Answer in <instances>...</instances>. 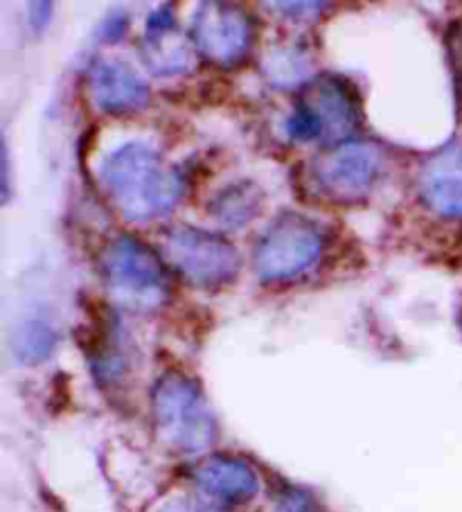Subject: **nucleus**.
Returning <instances> with one entry per match:
<instances>
[{"instance_id": "nucleus-1", "label": "nucleus", "mask_w": 462, "mask_h": 512, "mask_svg": "<svg viewBox=\"0 0 462 512\" xmlns=\"http://www.w3.org/2000/svg\"><path fill=\"white\" fill-rule=\"evenodd\" d=\"M104 192L127 222L149 224L170 215L183 194L181 174L158 149L140 140L115 147L100 165Z\"/></svg>"}, {"instance_id": "nucleus-2", "label": "nucleus", "mask_w": 462, "mask_h": 512, "mask_svg": "<svg viewBox=\"0 0 462 512\" xmlns=\"http://www.w3.org/2000/svg\"><path fill=\"white\" fill-rule=\"evenodd\" d=\"M156 431L167 447L181 454L208 452L217 438V420L194 379L167 373L151 393Z\"/></svg>"}, {"instance_id": "nucleus-3", "label": "nucleus", "mask_w": 462, "mask_h": 512, "mask_svg": "<svg viewBox=\"0 0 462 512\" xmlns=\"http://www.w3.org/2000/svg\"><path fill=\"white\" fill-rule=\"evenodd\" d=\"M109 296L129 312H154L167 298V276L158 255L138 237L120 235L102 255Z\"/></svg>"}, {"instance_id": "nucleus-4", "label": "nucleus", "mask_w": 462, "mask_h": 512, "mask_svg": "<svg viewBox=\"0 0 462 512\" xmlns=\"http://www.w3.org/2000/svg\"><path fill=\"white\" fill-rule=\"evenodd\" d=\"M323 233L312 219L289 213L266 228L255 249V271L264 282H284L302 276L323 255Z\"/></svg>"}, {"instance_id": "nucleus-5", "label": "nucleus", "mask_w": 462, "mask_h": 512, "mask_svg": "<svg viewBox=\"0 0 462 512\" xmlns=\"http://www.w3.org/2000/svg\"><path fill=\"white\" fill-rule=\"evenodd\" d=\"M165 258L194 287L215 289L233 282L239 271V253L224 237L203 228L179 226L167 233Z\"/></svg>"}, {"instance_id": "nucleus-6", "label": "nucleus", "mask_w": 462, "mask_h": 512, "mask_svg": "<svg viewBox=\"0 0 462 512\" xmlns=\"http://www.w3.org/2000/svg\"><path fill=\"white\" fill-rule=\"evenodd\" d=\"M381 149L366 140H348L321 154L312 165V174L327 197L354 201L368 194L379 179Z\"/></svg>"}, {"instance_id": "nucleus-7", "label": "nucleus", "mask_w": 462, "mask_h": 512, "mask_svg": "<svg viewBox=\"0 0 462 512\" xmlns=\"http://www.w3.org/2000/svg\"><path fill=\"white\" fill-rule=\"evenodd\" d=\"M190 37L199 55L219 66H235L246 57L253 39V23L239 7L203 3L192 16Z\"/></svg>"}, {"instance_id": "nucleus-8", "label": "nucleus", "mask_w": 462, "mask_h": 512, "mask_svg": "<svg viewBox=\"0 0 462 512\" xmlns=\"http://www.w3.org/2000/svg\"><path fill=\"white\" fill-rule=\"evenodd\" d=\"M172 7L165 5L149 16L140 41L142 61L154 75L170 77L190 73L197 64V48L192 37H185L176 25Z\"/></svg>"}, {"instance_id": "nucleus-9", "label": "nucleus", "mask_w": 462, "mask_h": 512, "mask_svg": "<svg viewBox=\"0 0 462 512\" xmlns=\"http://www.w3.org/2000/svg\"><path fill=\"white\" fill-rule=\"evenodd\" d=\"M93 104L102 113L124 116L147 107L149 88L136 68L118 57H100L88 73Z\"/></svg>"}, {"instance_id": "nucleus-10", "label": "nucleus", "mask_w": 462, "mask_h": 512, "mask_svg": "<svg viewBox=\"0 0 462 512\" xmlns=\"http://www.w3.org/2000/svg\"><path fill=\"white\" fill-rule=\"evenodd\" d=\"M194 485L210 506L235 508L253 501L260 492V476L242 458L212 456L192 474Z\"/></svg>"}, {"instance_id": "nucleus-11", "label": "nucleus", "mask_w": 462, "mask_h": 512, "mask_svg": "<svg viewBox=\"0 0 462 512\" xmlns=\"http://www.w3.org/2000/svg\"><path fill=\"white\" fill-rule=\"evenodd\" d=\"M321 129V143L336 147L348 143V136L359 125V109L348 86L339 79H316L307 84V93L300 100Z\"/></svg>"}, {"instance_id": "nucleus-12", "label": "nucleus", "mask_w": 462, "mask_h": 512, "mask_svg": "<svg viewBox=\"0 0 462 512\" xmlns=\"http://www.w3.org/2000/svg\"><path fill=\"white\" fill-rule=\"evenodd\" d=\"M420 192L433 213L462 217V143L431 156L420 174Z\"/></svg>"}, {"instance_id": "nucleus-13", "label": "nucleus", "mask_w": 462, "mask_h": 512, "mask_svg": "<svg viewBox=\"0 0 462 512\" xmlns=\"http://www.w3.org/2000/svg\"><path fill=\"white\" fill-rule=\"evenodd\" d=\"M262 70L273 86L293 88L305 84L309 79L312 59H309L307 50L298 46H280L266 52Z\"/></svg>"}, {"instance_id": "nucleus-14", "label": "nucleus", "mask_w": 462, "mask_h": 512, "mask_svg": "<svg viewBox=\"0 0 462 512\" xmlns=\"http://www.w3.org/2000/svg\"><path fill=\"white\" fill-rule=\"evenodd\" d=\"M57 346V332L48 321L28 319L16 328L12 337L14 355L25 366H39L48 361Z\"/></svg>"}, {"instance_id": "nucleus-15", "label": "nucleus", "mask_w": 462, "mask_h": 512, "mask_svg": "<svg viewBox=\"0 0 462 512\" xmlns=\"http://www.w3.org/2000/svg\"><path fill=\"white\" fill-rule=\"evenodd\" d=\"M262 197L253 185H233L230 190H224L215 201V219L221 226L242 228L257 215L260 210Z\"/></svg>"}, {"instance_id": "nucleus-16", "label": "nucleus", "mask_w": 462, "mask_h": 512, "mask_svg": "<svg viewBox=\"0 0 462 512\" xmlns=\"http://www.w3.org/2000/svg\"><path fill=\"white\" fill-rule=\"evenodd\" d=\"M269 7L271 10H284L280 14L291 16V19H300V21L312 19V16H318L321 10H325L323 3H271Z\"/></svg>"}, {"instance_id": "nucleus-17", "label": "nucleus", "mask_w": 462, "mask_h": 512, "mask_svg": "<svg viewBox=\"0 0 462 512\" xmlns=\"http://www.w3.org/2000/svg\"><path fill=\"white\" fill-rule=\"evenodd\" d=\"M280 512H318L316 503L305 492L291 490L280 499Z\"/></svg>"}, {"instance_id": "nucleus-18", "label": "nucleus", "mask_w": 462, "mask_h": 512, "mask_svg": "<svg viewBox=\"0 0 462 512\" xmlns=\"http://www.w3.org/2000/svg\"><path fill=\"white\" fill-rule=\"evenodd\" d=\"M158 512H219V510L212 506H203V503H197L192 499H172L167 501Z\"/></svg>"}, {"instance_id": "nucleus-19", "label": "nucleus", "mask_w": 462, "mask_h": 512, "mask_svg": "<svg viewBox=\"0 0 462 512\" xmlns=\"http://www.w3.org/2000/svg\"><path fill=\"white\" fill-rule=\"evenodd\" d=\"M30 19H32V28H46V25L50 23L52 19V5L50 3H34L30 7Z\"/></svg>"}]
</instances>
